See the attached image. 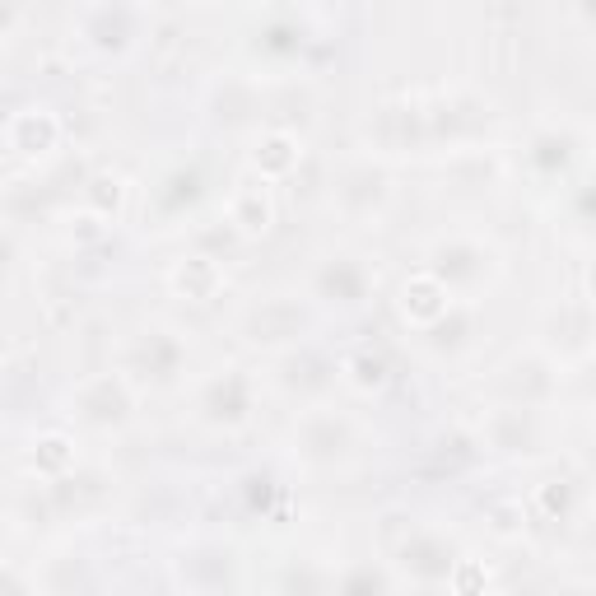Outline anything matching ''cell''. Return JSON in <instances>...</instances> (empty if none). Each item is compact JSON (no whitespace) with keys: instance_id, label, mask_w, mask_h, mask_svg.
Instances as JSON below:
<instances>
[{"instance_id":"1","label":"cell","mask_w":596,"mask_h":596,"mask_svg":"<svg viewBox=\"0 0 596 596\" xmlns=\"http://www.w3.org/2000/svg\"><path fill=\"white\" fill-rule=\"evenodd\" d=\"M233 219H238L247 233L266 229V224H271V196H266V187H243V191H238V201H233Z\"/></svg>"},{"instance_id":"4","label":"cell","mask_w":596,"mask_h":596,"mask_svg":"<svg viewBox=\"0 0 596 596\" xmlns=\"http://www.w3.org/2000/svg\"><path fill=\"white\" fill-rule=\"evenodd\" d=\"M42 447H47V452H42V457H47V466H61V461H66L70 457V452H66V438H42Z\"/></svg>"},{"instance_id":"3","label":"cell","mask_w":596,"mask_h":596,"mask_svg":"<svg viewBox=\"0 0 596 596\" xmlns=\"http://www.w3.org/2000/svg\"><path fill=\"white\" fill-rule=\"evenodd\" d=\"M215 285H219V271L210 261H187V266L177 271V289H187L191 298H210Z\"/></svg>"},{"instance_id":"2","label":"cell","mask_w":596,"mask_h":596,"mask_svg":"<svg viewBox=\"0 0 596 596\" xmlns=\"http://www.w3.org/2000/svg\"><path fill=\"white\" fill-rule=\"evenodd\" d=\"M406 312H415V317H434V312H443V289H438V280H429V275L410 280L406 285Z\"/></svg>"}]
</instances>
